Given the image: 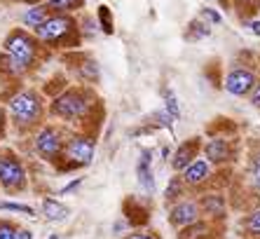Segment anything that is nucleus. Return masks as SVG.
Masks as SVG:
<instances>
[{"label": "nucleus", "mask_w": 260, "mask_h": 239, "mask_svg": "<svg viewBox=\"0 0 260 239\" xmlns=\"http://www.w3.org/2000/svg\"><path fill=\"white\" fill-rule=\"evenodd\" d=\"M38 54H40V45H38L36 36H30L26 31L17 28L5 38V56H3V68H5L12 78L24 75L26 71L36 66Z\"/></svg>", "instance_id": "nucleus-1"}, {"label": "nucleus", "mask_w": 260, "mask_h": 239, "mask_svg": "<svg viewBox=\"0 0 260 239\" xmlns=\"http://www.w3.org/2000/svg\"><path fill=\"white\" fill-rule=\"evenodd\" d=\"M33 36L49 47H78L80 28L71 14H49L47 21L33 28Z\"/></svg>", "instance_id": "nucleus-2"}, {"label": "nucleus", "mask_w": 260, "mask_h": 239, "mask_svg": "<svg viewBox=\"0 0 260 239\" xmlns=\"http://www.w3.org/2000/svg\"><path fill=\"white\" fill-rule=\"evenodd\" d=\"M94 94L85 87H71V89H63L61 94H56L49 103V113L54 117L63 120V122H75V120H82L94 106Z\"/></svg>", "instance_id": "nucleus-3"}, {"label": "nucleus", "mask_w": 260, "mask_h": 239, "mask_svg": "<svg viewBox=\"0 0 260 239\" xmlns=\"http://www.w3.org/2000/svg\"><path fill=\"white\" fill-rule=\"evenodd\" d=\"M7 113L17 129H33L43 120V99L36 89H21L7 101Z\"/></svg>", "instance_id": "nucleus-4"}, {"label": "nucleus", "mask_w": 260, "mask_h": 239, "mask_svg": "<svg viewBox=\"0 0 260 239\" xmlns=\"http://www.w3.org/2000/svg\"><path fill=\"white\" fill-rule=\"evenodd\" d=\"M94 153H96L94 138L87 136V134H73V136L66 138L63 153H61V157L68 162L63 169L87 167V164H91V160H94Z\"/></svg>", "instance_id": "nucleus-5"}, {"label": "nucleus", "mask_w": 260, "mask_h": 239, "mask_svg": "<svg viewBox=\"0 0 260 239\" xmlns=\"http://www.w3.org/2000/svg\"><path fill=\"white\" fill-rule=\"evenodd\" d=\"M28 186V173L24 162L14 153H0V188L5 192H19Z\"/></svg>", "instance_id": "nucleus-6"}, {"label": "nucleus", "mask_w": 260, "mask_h": 239, "mask_svg": "<svg viewBox=\"0 0 260 239\" xmlns=\"http://www.w3.org/2000/svg\"><path fill=\"white\" fill-rule=\"evenodd\" d=\"M63 143H66L63 134L52 125L40 127L36 132V136H33V148H36V153L47 162L59 160L61 153H63Z\"/></svg>", "instance_id": "nucleus-7"}, {"label": "nucleus", "mask_w": 260, "mask_h": 239, "mask_svg": "<svg viewBox=\"0 0 260 239\" xmlns=\"http://www.w3.org/2000/svg\"><path fill=\"white\" fill-rule=\"evenodd\" d=\"M255 82H258V78H255V73L251 71V68H244V66H237L232 68L228 75H225V89H228V94L232 96H246L251 94V89L255 87Z\"/></svg>", "instance_id": "nucleus-8"}, {"label": "nucleus", "mask_w": 260, "mask_h": 239, "mask_svg": "<svg viewBox=\"0 0 260 239\" xmlns=\"http://www.w3.org/2000/svg\"><path fill=\"white\" fill-rule=\"evenodd\" d=\"M200 216H202V209L194 199H178L169 209V223L174 227H178V230H183V227L200 221Z\"/></svg>", "instance_id": "nucleus-9"}, {"label": "nucleus", "mask_w": 260, "mask_h": 239, "mask_svg": "<svg viewBox=\"0 0 260 239\" xmlns=\"http://www.w3.org/2000/svg\"><path fill=\"white\" fill-rule=\"evenodd\" d=\"M181 178H183V183H185V186H190V188L204 186L206 181L211 178V162H206V160H202V157H197L192 164H188V167L181 171Z\"/></svg>", "instance_id": "nucleus-10"}, {"label": "nucleus", "mask_w": 260, "mask_h": 239, "mask_svg": "<svg viewBox=\"0 0 260 239\" xmlns=\"http://www.w3.org/2000/svg\"><path fill=\"white\" fill-rule=\"evenodd\" d=\"M200 150H202L200 138H190V141H185V143L178 145V150H176L174 157H171V167H174V171H183L188 164H192V162L200 157Z\"/></svg>", "instance_id": "nucleus-11"}, {"label": "nucleus", "mask_w": 260, "mask_h": 239, "mask_svg": "<svg viewBox=\"0 0 260 239\" xmlns=\"http://www.w3.org/2000/svg\"><path fill=\"white\" fill-rule=\"evenodd\" d=\"M204 157L211 164H225L232 160V145L228 138H211L204 145Z\"/></svg>", "instance_id": "nucleus-12"}, {"label": "nucleus", "mask_w": 260, "mask_h": 239, "mask_svg": "<svg viewBox=\"0 0 260 239\" xmlns=\"http://www.w3.org/2000/svg\"><path fill=\"white\" fill-rule=\"evenodd\" d=\"M136 176H139V183L145 192L155 190V176H152V150H141L139 162H136Z\"/></svg>", "instance_id": "nucleus-13"}, {"label": "nucleus", "mask_w": 260, "mask_h": 239, "mask_svg": "<svg viewBox=\"0 0 260 239\" xmlns=\"http://www.w3.org/2000/svg\"><path fill=\"white\" fill-rule=\"evenodd\" d=\"M43 216L47 218L49 223H61V221H66L68 216H71V209H68L66 204H61L59 199L45 197L43 199Z\"/></svg>", "instance_id": "nucleus-14"}, {"label": "nucleus", "mask_w": 260, "mask_h": 239, "mask_svg": "<svg viewBox=\"0 0 260 239\" xmlns=\"http://www.w3.org/2000/svg\"><path fill=\"white\" fill-rule=\"evenodd\" d=\"M49 14L52 12L47 10V5H30L24 12V24L28 26V28H38L43 21H47Z\"/></svg>", "instance_id": "nucleus-15"}, {"label": "nucleus", "mask_w": 260, "mask_h": 239, "mask_svg": "<svg viewBox=\"0 0 260 239\" xmlns=\"http://www.w3.org/2000/svg\"><path fill=\"white\" fill-rule=\"evenodd\" d=\"M45 5L52 14H71L80 7H85V0H47Z\"/></svg>", "instance_id": "nucleus-16"}, {"label": "nucleus", "mask_w": 260, "mask_h": 239, "mask_svg": "<svg viewBox=\"0 0 260 239\" xmlns=\"http://www.w3.org/2000/svg\"><path fill=\"white\" fill-rule=\"evenodd\" d=\"M200 209H202V214L220 216L225 211V199L220 195H206V197H202Z\"/></svg>", "instance_id": "nucleus-17"}, {"label": "nucleus", "mask_w": 260, "mask_h": 239, "mask_svg": "<svg viewBox=\"0 0 260 239\" xmlns=\"http://www.w3.org/2000/svg\"><path fill=\"white\" fill-rule=\"evenodd\" d=\"M178 239H209V225L202 221L192 223V225L183 227V232H178Z\"/></svg>", "instance_id": "nucleus-18"}, {"label": "nucleus", "mask_w": 260, "mask_h": 239, "mask_svg": "<svg viewBox=\"0 0 260 239\" xmlns=\"http://www.w3.org/2000/svg\"><path fill=\"white\" fill-rule=\"evenodd\" d=\"M183 190H185V183H183L181 176H174V178L169 181V186H167V190H164V199L167 202H178L183 195Z\"/></svg>", "instance_id": "nucleus-19"}, {"label": "nucleus", "mask_w": 260, "mask_h": 239, "mask_svg": "<svg viewBox=\"0 0 260 239\" xmlns=\"http://www.w3.org/2000/svg\"><path fill=\"white\" fill-rule=\"evenodd\" d=\"M96 17H99V24H101L103 33H106V36H113L115 26H113V12H110V7L108 5H101L96 10Z\"/></svg>", "instance_id": "nucleus-20"}, {"label": "nucleus", "mask_w": 260, "mask_h": 239, "mask_svg": "<svg viewBox=\"0 0 260 239\" xmlns=\"http://www.w3.org/2000/svg\"><path fill=\"white\" fill-rule=\"evenodd\" d=\"M78 75H80V80H82V82H94V80L99 78L96 61H91V59L82 61V64H80V68H78Z\"/></svg>", "instance_id": "nucleus-21"}, {"label": "nucleus", "mask_w": 260, "mask_h": 239, "mask_svg": "<svg viewBox=\"0 0 260 239\" xmlns=\"http://www.w3.org/2000/svg\"><path fill=\"white\" fill-rule=\"evenodd\" d=\"M162 96H164V110L171 115V120H178L181 117V108H178V101H176V94L169 89V87H164Z\"/></svg>", "instance_id": "nucleus-22"}, {"label": "nucleus", "mask_w": 260, "mask_h": 239, "mask_svg": "<svg viewBox=\"0 0 260 239\" xmlns=\"http://www.w3.org/2000/svg\"><path fill=\"white\" fill-rule=\"evenodd\" d=\"M209 33H211L209 24H204V21H192V24L188 26V33H185V38H188V40H202V38H206Z\"/></svg>", "instance_id": "nucleus-23"}, {"label": "nucleus", "mask_w": 260, "mask_h": 239, "mask_svg": "<svg viewBox=\"0 0 260 239\" xmlns=\"http://www.w3.org/2000/svg\"><path fill=\"white\" fill-rule=\"evenodd\" d=\"M244 230L251 237H260V209H255L253 214H248L244 218Z\"/></svg>", "instance_id": "nucleus-24"}, {"label": "nucleus", "mask_w": 260, "mask_h": 239, "mask_svg": "<svg viewBox=\"0 0 260 239\" xmlns=\"http://www.w3.org/2000/svg\"><path fill=\"white\" fill-rule=\"evenodd\" d=\"M0 211H17V214L36 216V209H33V206L21 204V202H0Z\"/></svg>", "instance_id": "nucleus-25"}, {"label": "nucleus", "mask_w": 260, "mask_h": 239, "mask_svg": "<svg viewBox=\"0 0 260 239\" xmlns=\"http://www.w3.org/2000/svg\"><path fill=\"white\" fill-rule=\"evenodd\" d=\"M251 181H253L255 190H260V150L251 157Z\"/></svg>", "instance_id": "nucleus-26"}, {"label": "nucleus", "mask_w": 260, "mask_h": 239, "mask_svg": "<svg viewBox=\"0 0 260 239\" xmlns=\"http://www.w3.org/2000/svg\"><path fill=\"white\" fill-rule=\"evenodd\" d=\"M19 227L10 221H0V239H17Z\"/></svg>", "instance_id": "nucleus-27"}, {"label": "nucleus", "mask_w": 260, "mask_h": 239, "mask_svg": "<svg viewBox=\"0 0 260 239\" xmlns=\"http://www.w3.org/2000/svg\"><path fill=\"white\" fill-rule=\"evenodd\" d=\"M200 17H202V21H206L209 26H216V24H220V21H223V17H220L216 10H211V7H204Z\"/></svg>", "instance_id": "nucleus-28"}, {"label": "nucleus", "mask_w": 260, "mask_h": 239, "mask_svg": "<svg viewBox=\"0 0 260 239\" xmlns=\"http://www.w3.org/2000/svg\"><path fill=\"white\" fill-rule=\"evenodd\" d=\"M122 239H162V234L155 232V230H136V232H129Z\"/></svg>", "instance_id": "nucleus-29"}, {"label": "nucleus", "mask_w": 260, "mask_h": 239, "mask_svg": "<svg viewBox=\"0 0 260 239\" xmlns=\"http://www.w3.org/2000/svg\"><path fill=\"white\" fill-rule=\"evenodd\" d=\"M248 99H251V106L253 108H260V80L255 82V87L251 89V94H248Z\"/></svg>", "instance_id": "nucleus-30"}, {"label": "nucleus", "mask_w": 260, "mask_h": 239, "mask_svg": "<svg viewBox=\"0 0 260 239\" xmlns=\"http://www.w3.org/2000/svg\"><path fill=\"white\" fill-rule=\"evenodd\" d=\"M82 181H85V178H82V176H80V178H75V181H71V183H68L66 188H61V195H68V192L78 190V188H80V183H82Z\"/></svg>", "instance_id": "nucleus-31"}, {"label": "nucleus", "mask_w": 260, "mask_h": 239, "mask_svg": "<svg viewBox=\"0 0 260 239\" xmlns=\"http://www.w3.org/2000/svg\"><path fill=\"white\" fill-rule=\"evenodd\" d=\"M17 239H33V232L26 230V227H19L17 230Z\"/></svg>", "instance_id": "nucleus-32"}, {"label": "nucleus", "mask_w": 260, "mask_h": 239, "mask_svg": "<svg viewBox=\"0 0 260 239\" xmlns=\"http://www.w3.org/2000/svg\"><path fill=\"white\" fill-rule=\"evenodd\" d=\"M248 28H251V33H255V36H260V21H251V24H246Z\"/></svg>", "instance_id": "nucleus-33"}, {"label": "nucleus", "mask_w": 260, "mask_h": 239, "mask_svg": "<svg viewBox=\"0 0 260 239\" xmlns=\"http://www.w3.org/2000/svg\"><path fill=\"white\" fill-rule=\"evenodd\" d=\"M21 3H26V5H43L45 0H21Z\"/></svg>", "instance_id": "nucleus-34"}, {"label": "nucleus", "mask_w": 260, "mask_h": 239, "mask_svg": "<svg viewBox=\"0 0 260 239\" xmlns=\"http://www.w3.org/2000/svg\"><path fill=\"white\" fill-rule=\"evenodd\" d=\"M3 122H5V117H3V110H0V132H3Z\"/></svg>", "instance_id": "nucleus-35"}, {"label": "nucleus", "mask_w": 260, "mask_h": 239, "mask_svg": "<svg viewBox=\"0 0 260 239\" xmlns=\"http://www.w3.org/2000/svg\"><path fill=\"white\" fill-rule=\"evenodd\" d=\"M47 239H61V237H59V234H49Z\"/></svg>", "instance_id": "nucleus-36"}]
</instances>
